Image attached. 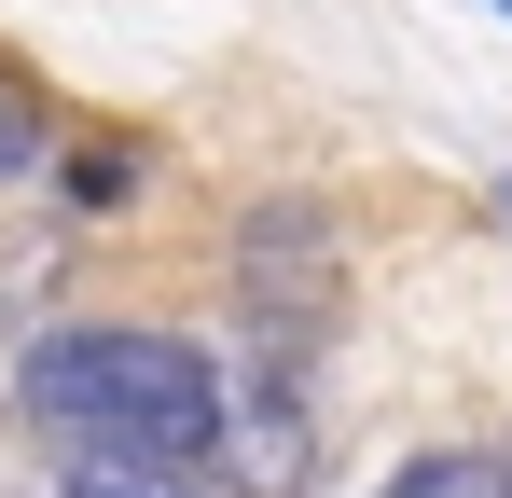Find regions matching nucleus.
Instances as JSON below:
<instances>
[{
    "mask_svg": "<svg viewBox=\"0 0 512 498\" xmlns=\"http://www.w3.org/2000/svg\"><path fill=\"white\" fill-rule=\"evenodd\" d=\"M14 402H28V429L70 471H194L222 443V360L180 346V332L84 319V332H56V346H28Z\"/></svg>",
    "mask_w": 512,
    "mask_h": 498,
    "instance_id": "f257e3e1",
    "label": "nucleus"
},
{
    "mask_svg": "<svg viewBox=\"0 0 512 498\" xmlns=\"http://www.w3.org/2000/svg\"><path fill=\"white\" fill-rule=\"evenodd\" d=\"M388 498H512V471H499V457H416Z\"/></svg>",
    "mask_w": 512,
    "mask_h": 498,
    "instance_id": "f03ea898",
    "label": "nucleus"
},
{
    "mask_svg": "<svg viewBox=\"0 0 512 498\" xmlns=\"http://www.w3.org/2000/svg\"><path fill=\"white\" fill-rule=\"evenodd\" d=\"M28 166H42V97L0 70V180H28Z\"/></svg>",
    "mask_w": 512,
    "mask_h": 498,
    "instance_id": "7ed1b4c3",
    "label": "nucleus"
},
{
    "mask_svg": "<svg viewBox=\"0 0 512 498\" xmlns=\"http://www.w3.org/2000/svg\"><path fill=\"white\" fill-rule=\"evenodd\" d=\"M70 498H208V485H180V471H70Z\"/></svg>",
    "mask_w": 512,
    "mask_h": 498,
    "instance_id": "20e7f679",
    "label": "nucleus"
}]
</instances>
